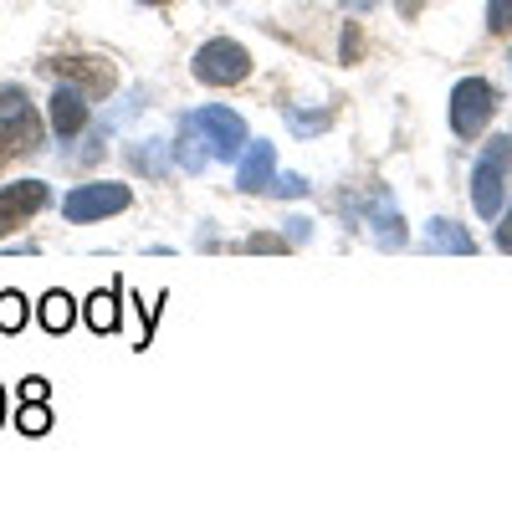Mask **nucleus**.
<instances>
[{"label": "nucleus", "mask_w": 512, "mask_h": 512, "mask_svg": "<svg viewBox=\"0 0 512 512\" xmlns=\"http://www.w3.org/2000/svg\"><path fill=\"white\" fill-rule=\"evenodd\" d=\"M246 123H241V113H231V108H195L185 123H180V164L190 169V175H200V169L210 164V159H226V164H241V154H246Z\"/></svg>", "instance_id": "nucleus-1"}, {"label": "nucleus", "mask_w": 512, "mask_h": 512, "mask_svg": "<svg viewBox=\"0 0 512 512\" xmlns=\"http://www.w3.org/2000/svg\"><path fill=\"white\" fill-rule=\"evenodd\" d=\"M507 185H512V134H497L472 164V205H477V216H487V221L502 216Z\"/></svg>", "instance_id": "nucleus-2"}, {"label": "nucleus", "mask_w": 512, "mask_h": 512, "mask_svg": "<svg viewBox=\"0 0 512 512\" xmlns=\"http://www.w3.org/2000/svg\"><path fill=\"white\" fill-rule=\"evenodd\" d=\"M236 185L246 195H308V180L303 175H277V149L272 144H246L241 154V169H236Z\"/></svg>", "instance_id": "nucleus-3"}, {"label": "nucleus", "mask_w": 512, "mask_h": 512, "mask_svg": "<svg viewBox=\"0 0 512 512\" xmlns=\"http://www.w3.org/2000/svg\"><path fill=\"white\" fill-rule=\"evenodd\" d=\"M190 72L205 82V88H236V82L251 77V52L241 47V41H231V36H216V41H205V47L195 52Z\"/></svg>", "instance_id": "nucleus-4"}, {"label": "nucleus", "mask_w": 512, "mask_h": 512, "mask_svg": "<svg viewBox=\"0 0 512 512\" xmlns=\"http://www.w3.org/2000/svg\"><path fill=\"white\" fill-rule=\"evenodd\" d=\"M128 205H134V190H128V185H118V180H93V185L67 190L62 216H67L72 226H88V221H103V216H123Z\"/></svg>", "instance_id": "nucleus-5"}, {"label": "nucleus", "mask_w": 512, "mask_h": 512, "mask_svg": "<svg viewBox=\"0 0 512 512\" xmlns=\"http://www.w3.org/2000/svg\"><path fill=\"white\" fill-rule=\"evenodd\" d=\"M497 113V88L487 77H461L456 82V93H451V128H456V139H477L482 128L492 123Z\"/></svg>", "instance_id": "nucleus-6"}, {"label": "nucleus", "mask_w": 512, "mask_h": 512, "mask_svg": "<svg viewBox=\"0 0 512 512\" xmlns=\"http://www.w3.org/2000/svg\"><path fill=\"white\" fill-rule=\"evenodd\" d=\"M0 144H6V154H36L41 149V118H36L31 98L16 93V88L0 93Z\"/></svg>", "instance_id": "nucleus-7"}, {"label": "nucleus", "mask_w": 512, "mask_h": 512, "mask_svg": "<svg viewBox=\"0 0 512 512\" xmlns=\"http://www.w3.org/2000/svg\"><path fill=\"white\" fill-rule=\"evenodd\" d=\"M52 205V190L47 180H16V185H0V236L21 231L31 216H41V210Z\"/></svg>", "instance_id": "nucleus-8"}, {"label": "nucleus", "mask_w": 512, "mask_h": 512, "mask_svg": "<svg viewBox=\"0 0 512 512\" xmlns=\"http://www.w3.org/2000/svg\"><path fill=\"white\" fill-rule=\"evenodd\" d=\"M47 72L57 82H72V88H82L88 98H108L118 88V72L103 62V57H52Z\"/></svg>", "instance_id": "nucleus-9"}, {"label": "nucleus", "mask_w": 512, "mask_h": 512, "mask_svg": "<svg viewBox=\"0 0 512 512\" xmlns=\"http://www.w3.org/2000/svg\"><path fill=\"white\" fill-rule=\"evenodd\" d=\"M88 113H93L88 93L72 88V82H57V93L47 98V118H52V134H57L62 144H72L82 128H88Z\"/></svg>", "instance_id": "nucleus-10"}, {"label": "nucleus", "mask_w": 512, "mask_h": 512, "mask_svg": "<svg viewBox=\"0 0 512 512\" xmlns=\"http://www.w3.org/2000/svg\"><path fill=\"white\" fill-rule=\"evenodd\" d=\"M364 221L374 226V241L379 246H405V221H400V210H395V200H384V195H374L369 205H364Z\"/></svg>", "instance_id": "nucleus-11"}, {"label": "nucleus", "mask_w": 512, "mask_h": 512, "mask_svg": "<svg viewBox=\"0 0 512 512\" xmlns=\"http://www.w3.org/2000/svg\"><path fill=\"white\" fill-rule=\"evenodd\" d=\"M425 251H446V256H472L477 241L466 236L456 221H431L425 226Z\"/></svg>", "instance_id": "nucleus-12"}, {"label": "nucleus", "mask_w": 512, "mask_h": 512, "mask_svg": "<svg viewBox=\"0 0 512 512\" xmlns=\"http://www.w3.org/2000/svg\"><path fill=\"white\" fill-rule=\"evenodd\" d=\"M36 318H41V328H47V333H67L77 323V303H72L67 292H47V297H41V308H36Z\"/></svg>", "instance_id": "nucleus-13"}, {"label": "nucleus", "mask_w": 512, "mask_h": 512, "mask_svg": "<svg viewBox=\"0 0 512 512\" xmlns=\"http://www.w3.org/2000/svg\"><path fill=\"white\" fill-rule=\"evenodd\" d=\"M118 287H108V292H93L88 297V328L93 333H118Z\"/></svg>", "instance_id": "nucleus-14"}, {"label": "nucleus", "mask_w": 512, "mask_h": 512, "mask_svg": "<svg viewBox=\"0 0 512 512\" xmlns=\"http://www.w3.org/2000/svg\"><path fill=\"white\" fill-rule=\"evenodd\" d=\"M26 318H31V303H26L21 292H11L6 282H0V333H21Z\"/></svg>", "instance_id": "nucleus-15"}, {"label": "nucleus", "mask_w": 512, "mask_h": 512, "mask_svg": "<svg viewBox=\"0 0 512 512\" xmlns=\"http://www.w3.org/2000/svg\"><path fill=\"white\" fill-rule=\"evenodd\" d=\"M16 425H21V436H47L52 431V405L47 400H21Z\"/></svg>", "instance_id": "nucleus-16"}, {"label": "nucleus", "mask_w": 512, "mask_h": 512, "mask_svg": "<svg viewBox=\"0 0 512 512\" xmlns=\"http://www.w3.org/2000/svg\"><path fill=\"white\" fill-rule=\"evenodd\" d=\"M487 26L497 36H512V0H487Z\"/></svg>", "instance_id": "nucleus-17"}, {"label": "nucleus", "mask_w": 512, "mask_h": 512, "mask_svg": "<svg viewBox=\"0 0 512 512\" xmlns=\"http://www.w3.org/2000/svg\"><path fill=\"white\" fill-rule=\"evenodd\" d=\"M47 395H52L47 379H26V384H21V400H47Z\"/></svg>", "instance_id": "nucleus-18"}, {"label": "nucleus", "mask_w": 512, "mask_h": 512, "mask_svg": "<svg viewBox=\"0 0 512 512\" xmlns=\"http://www.w3.org/2000/svg\"><path fill=\"white\" fill-rule=\"evenodd\" d=\"M282 246H287V241H277V236H251V241H246V251H282Z\"/></svg>", "instance_id": "nucleus-19"}, {"label": "nucleus", "mask_w": 512, "mask_h": 512, "mask_svg": "<svg viewBox=\"0 0 512 512\" xmlns=\"http://www.w3.org/2000/svg\"><path fill=\"white\" fill-rule=\"evenodd\" d=\"M497 246H502V251H512V216L497 226Z\"/></svg>", "instance_id": "nucleus-20"}, {"label": "nucleus", "mask_w": 512, "mask_h": 512, "mask_svg": "<svg viewBox=\"0 0 512 512\" xmlns=\"http://www.w3.org/2000/svg\"><path fill=\"white\" fill-rule=\"evenodd\" d=\"M0 415H6V390H0Z\"/></svg>", "instance_id": "nucleus-21"}, {"label": "nucleus", "mask_w": 512, "mask_h": 512, "mask_svg": "<svg viewBox=\"0 0 512 512\" xmlns=\"http://www.w3.org/2000/svg\"><path fill=\"white\" fill-rule=\"evenodd\" d=\"M6 159H11V154H6V144H0V164H6Z\"/></svg>", "instance_id": "nucleus-22"}, {"label": "nucleus", "mask_w": 512, "mask_h": 512, "mask_svg": "<svg viewBox=\"0 0 512 512\" xmlns=\"http://www.w3.org/2000/svg\"><path fill=\"white\" fill-rule=\"evenodd\" d=\"M344 6H364V0H344Z\"/></svg>", "instance_id": "nucleus-23"}, {"label": "nucleus", "mask_w": 512, "mask_h": 512, "mask_svg": "<svg viewBox=\"0 0 512 512\" xmlns=\"http://www.w3.org/2000/svg\"><path fill=\"white\" fill-rule=\"evenodd\" d=\"M149 6H164V0H149Z\"/></svg>", "instance_id": "nucleus-24"}]
</instances>
